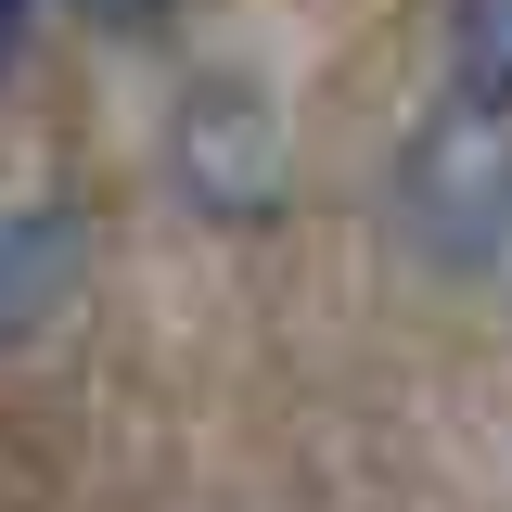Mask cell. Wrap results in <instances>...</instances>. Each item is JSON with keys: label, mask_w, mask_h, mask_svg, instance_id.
<instances>
[{"label": "cell", "mask_w": 512, "mask_h": 512, "mask_svg": "<svg viewBox=\"0 0 512 512\" xmlns=\"http://www.w3.org/2000/svg\"><path fill=\"white\" fill-rule=\"evenodd\" d=\"M397 205H410V231L436 256H500L512 244V116L448 90L397 154Z\"/></svg>", "instance_id": "6da1fadb"}, {"label": "cell", "mask_w": 512, "mask_h": 512, "mask_svg": "<svg viewBox=\"0 0 512 512\" xmlns=\"http://www.w3.org/2000/svg\"><path fill=\"white\" fill-rule=\"evenodd\" d=\"M167 180L205 218H269L282 205V116L256 77H192L180 116H167Z\"/></svg>", "instance_id": "7a4b0ae2"}, {"label": "cell", "mask_w": 512, "mask_h": 512, "mask_svg": "<svg viewBox=\"0 0 512 512\" xmlns=\"http://www.w3.org/2000/svg\"><path fill=\"white\" fill-rule=\"evenodd\" d=\"M77 269H90V231H77V205H13L0 218V346H26L39 320L77 295Z\"/></svg>", "instance_id": "3957f363"}, {"label": "cell", "mask_w": 512, "mask_h": 512, "mask_svg": "<svg viewBox=\"0 0 512 512\" xmlns=\"http://www.w3.org/2000/svg\"><path fill=\"white\" fill-rule=\"evenodd\" d=\"M448 39H461V90L512 116V0H461V26H448Z\"/></svg>", "instance_id": "277c9868"}, {"label": "cell", "mask_w": 512, "mask_h": 512, "mask_svg": "<svg viewBox=\"0 0 512 512\" xmlns=\"http://www.w3.org/2000/svg\"><path fill=\"white\" fill-rule=\"evenodd\" d=\"M77 13H90V26H116V39H141V26H154L167 0H77Z\"/></svg>", "instance_id": "5b68a950"}, {"label": "cell", "mask_w": 512, "mask_h": 512, "mask_svg": "<svg viewBox=\"0 0 512 512\" xmlns=\"http://www.w3.org/2000/svg\"><path fill=\"white\" fill-rule=\"evenodd\" d=\"M26 26H39V0H0V77H13V52H26Z\"/></svg>", "instance_id": "8992f818"}]
</instances>
